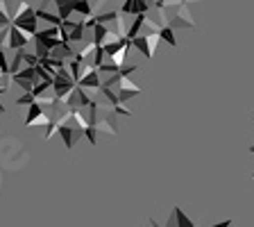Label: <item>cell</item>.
<instances>
[{"label": "cell", "mask_w": 254, "mask_h": 227, "mask_svg": "<svg viewBox=\"0 0 254 227\" xmlns=\"http://www.w3.org/2000/svg\"><path fill=\"white\" fill-rule=\"evenodd\" d=\"M2 112H5V109H2V105H0V114H2Z\"/></svg>", "instance_id": "8"}, {"label": "cell", "mask_w": 254, "mask_h": 227, "mask_svg": "<svg viewBox=\"0 0 254 227\" xmlns=\"http://www.w3.org/2000/svg\"><path fill=\"white\" fill-rule=\"evenodd\" d=\"M250 152H254V145H252V148H250Z\"/></svg>", "instance_id": "9"}, {"label": "cell", "mask_w": 254, "mask_h": 227, "mask_svg": "<svg viewBox=\"0 0 254 227\" xmlns=\"http://www.w3.org/2000/svg\"><path fill=\"white\" fill-rule=\"evenodd\" d=\"M9 46H12V48H16V50L25 46V36L18 32V28H14V30H12V41H9Z\"/></svg>", "instance_id": "2"}, {"label": "cell", "mask_w": 254, "mask_h": 227, "mask_svg": "<svg viewBox=\"0 0 254 227\" xmlns=\"http://www.w3.org/2000/svg\"><path fill=\"white\" fill-rule=\"evenodd\" d=\"M41 105H36V100L30 105V112H28V120H25V125H32L34 120H39L41 118Z\"/></svg>", "instance_id": "1"}, {"label": "cell", "mask_w": 254, "mask_h": 227, "mask_svg": "<svg viewBox=\"0 0 254 227\" xmlns=\"http://www.w3.org/2000/svg\"><path fill=\"white\" fill-rule=\"evenodd\" d=\"M7 23V16H5V14H0V25H5Z\"/></svg>", "instance_id": "7"}, {"label": "cell", "mask_w": 254, "mask_h": 227, "mask_svg": "<svg viewBox=\"0 0 254 227\" xmlns=\"http://www.w3.org/2000/svg\"><path fill=\"white\" fill-rule=\"evenodd\" d=\"M39 36H41V39H48V36H53V32H50V34H39ZM46 46H48V48H53L55 41H46Z\"/></svg>", "instance_id": "6"}, {"label": "cell", "mask_w": 254, "mask_h": 227, "mask_svg": "<svg viewBox=\"0 0 254 227\" xmlns=\"http://www.w3.org/2000/svg\"><path fill=\"white\" fill-rule=\"evenodd\" d=\"M61 134H64L66 148H71V145H73V141H71V127H61Z\"/></svg>", "instance_id": "4"}, {"label": "cell", "mask_w": 254, "mask_h": 227, "mask_svg": "<svg viewBox=\"0 0 254 227\" xmlns=\"http://www.w3.org/2000/svg\"><path fill=\"white\" fill-rule=\"evenodd\" d=\"M34 102V93H28V96L18 98V105H32Z\"/></svg>", "instance_id": "5"}, {"label": "cell", "mask_w": 254, "mask_h": 227, "mask_svg": "<svg viewBox=\"0 0 254 227\" xmlns=\"http://www.w3.org/2000/svg\"><path fill=\"white\" fill-rule=\"evenodd\" d=\"M82 86H98V78H95V73H89L86 75V80H82Z\"/></svg>", "instance_id": "3"}]
</instances>
